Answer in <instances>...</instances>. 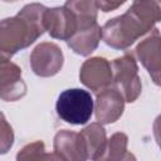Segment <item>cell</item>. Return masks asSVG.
Instances as JSON below:
<instances>
[{
    "label": "cell",
    "instance_id": "cell-17",
    "mask_svg": "<svg viewBox=\"0 0 161 161\" xmlns=\"http://www.w3.org/2000/svg\"><path fill=\"white\" fill-rule=\"evenodd\" d=\"M14 143V132L11 126L8 123L4 113H1V126H0V152L6 153Z\"/></svg>",
    "mask_w": 161,
    "mask_h": 161
},
{
    "label": "cell",
    "instance_id": "cell-1",
    "mask_svg": "<svg viewBox=\"0 0 161 161\" xmlns=\"http://www.w3.org/2000/svg\"><path fill=\"white\" fill-rule=\"evenodd\" d=\"M161 21V6L156 1H133L125 14L114 16L102 26L103 42L117 50L130 48Z\"/></svg>",
    "mask_w": 161,
    "mask_h": 161
},
{
    "label": "cell",
    "instance_id": "cell-4",
    "mask_svg": "<svg viewBox=\"0 0 161 161\" xmlns=\"http://www.w3.org/2000/svg\"><path fill=\"white\" fill-rule=\"evenodd\" d=\"M112 72V86L117 88L126 102H135L142 92V83L138 75V65L135 54L131 52H126L122 57L113 59Z\"/></svg>",
    "mask_w": 161,
    "mask_h": 161
},
{
    "label": "cell",
    "instance_id": "cell-19",
    "mask_svg": "<svg viewBox=\"0 0 161 161\" xmlns=\"http://www.w3.org/2000/svg\"><path fill=\"white\" fill-rule=\"evenodd\" d=\"M152 130H153V136H155V140L158 145V147L161 148V114L156 117V119L153 121V126H152Z\"/></svg>",
    "mask_w": 161,
    "mask_h": 161
},
{
    "label": "cell",
    "instance_id": "cell-7",
    "mask_svg": "<svg viewBox=\"0 0 161 161\" xmlns=\"http://www.w3.org/2000/svg\"><path fill=\"white\" fill-rule=\"evenodd\" d=\"M79 80L88 89L98 94L113 84L112 63L103 57H92L84 60L79 69Z\"/></svg>",
    "mask_w": 161,
    "mask_h": 161
},
{
    "label": "cell",
    "instance_id": "cell-3",
    "mask_svg": "<svg viewBox=\"0 0 161 161\" xmlns=\"http://www.w3.org/2000/svg\"><path fill=\"white\" fill-rule=\"evenodd\" d=\"M55 111L58 117L67 123L84 125L94 111L93 98L88 91L80 88L65 89L57 99Z\"/></svg>",
    "mask_w": 161,
    "mask_h": 161
},
{
    "label": "cell",
    "instance_id": "cell-10",
    "mask_svg": "<svg viewBox=\"0 0 161 161\" xmlns=\"http://www.w3.org/2000/svg\"><path fill=\"white\" fill-rule=\"evenodd\" d=\"M26 94V84L21 78V69L10 59L0 63V97L6 102H15Z\"/></svg>",
    "mask_w": 161,
    "mask_h": 161
},
{
    "label": "cell",
    "instance_id": "cell-2",
    "mask_svg": "<svg viewBox=\"0 0 161 161\" xmlns=\"http://www.w3.org/2000/svg\"><path fill=\"white\" fill-rule=\"evenodd\" d=\"M48 8L39 3L26 4L15 16L0 23L1 59H10L19 50L30 47L45 31L44 15Z\"/></svg>",
    "mask_w": 161,
    "mask_h": 161
},
{
    "label": "cell",
    "instance_id": "cell-12",
    "mask_svg": "<svg viewBox=\"0 0 161 161\" xmlns=\"http://www.w3.org/2000/svg\"><path fill=\"white\" fill-rule=\"evenodd\" d=\"M101 39H102V28L98 24H96L91 28L77 30V33L67 42V45L75 54L87 57L97 49Z\"/></svg>",
    "mask_w": 161,
    "mask_h": 161
},
{
    "label": "cell",
    "instance_id": "cell-16",
    "mask_svg": "<svg viewBox=\"0 0 161 161\" xmlns=\"http://www.w3.org/2000/svg\"><path fill=\"white\" fill-rule=\"evenodd\" d=\"M45 145L36 140L21 147L16 153V161H40L45 155Z\"/></svg>",
    "mask_w": 161,
    "mask_h": 161
},
{
    "label": "cell",
    "instance_id": "cell-13",
    "mask_svg": "<svg viewBox=\"0 0 161 161\" xmlns=\"http://www.w3.org/2000/svg\"><path fill=\"white\" fill-rule=\"evenodd\" d=\"M64 6L75 15L78 30L98 24L97 15L99 9L97 6V0H68Z\"/></svg>",
    "mask_w": 161,
    "mask_h": 161
},
{
    "label": "cell",
    "instance_id": "cell-9",
    "mask_svg": "<svg viewBox=\"0 0 161 161\" xmlns=\"http://www.w3.org/2000/svg\"><path fill=\"white\" fill-rule=\"evenodd\" d=\"M125 98L113 86L97 94L94 101V113L97 122L109 125L119 119L125 111Z\"/></svg>",
    "mask_w": 161,
    "mask_h": 161
},
{
    "label": "cell",
    "instance_id": "cell-18",
    "mask_svg": "<svg viewBox=\"0 0 161 161\" xmlns=\"http://www.w3.org/2000/svg\"><path fill=\"white\" fill-rule=\"evenodd\" d=\"M123 4H125V1L112 3V1H106V0H101V1H98V0H97V6H98V9H101V10H102V11H104V13L113 11V10H116L117 8L122 6Z\"/></svg>",
    "mask_w": 161,
    "mask_h": 161
},
{
    "label": "cell",
    "instance_id": "cell-20",
    "mask_svg": "<svg viewBox=\"0 0 161 161\" xmlns=\"http://www.w3.org/2000/svg\"><path fill=\"white\" fill-rule=\"evenodd\" d=\"M40 161H64L59 155H57L55 152H52V153H45L44 157L40 160Z\"/></svg>",
    "mask_w": 161,
    "mask_h": 161
},
{
    "label": "cell",
    "instance_id": "cell-6",
    "mask_svg": "<svg viewBox=\"0 0 161 161\" xmlns=\"http://www.w3.org/2000/svg\"><path fill=\"white\" fill-rule=\"evenodd\" d=\"M135 55L147 70L152 82L161 87V34L152 29L135 48Z\"/></svg>",
    "mask_w": 161,
    "mask_h": 161
},
{
    "label": "cell",
    "instance_id": "cell-11",
    "mask_svg": "<svg viewBox=\"0 0 161 161\" xmlns=\"http://www.w3.org/2000/svg\"><path fill=\"white\" fill-rule=\"evenodd\" d=\"M54 152L64 161H87L88 152L79 132L60 130L55 133L53 141Z\"/></svg>",
    "mask_w": 161,
    "mask_h": 161
},
{
    "label": "cell",
    "instance_id": "cell-15",
    "mask_svg": "<svg viewBox=\"0 0 161 161\" xmlns=\"http://www.w3.org/2000/svg\"><path fill=\"white\" fill-rule=\"evenodd\" d=\"M127 135L123 132H116L107 140L104 148L93 161H121L127 152Z\"/></svg>",
    "mask_w": 161,
    "mask_h": 161
},
{
    "label": "cell",
    "instance_id": "cell-21",
    "mask_svg": "<svg viewBox=\"0 0 161 161\" xmlns=\"http://www.w3.org/2000/svg\"><path fill=\"white\" fill-rule=\"evenodd\" d=\"M121 161H137V158H136V156L132 153V152H126V155L123 156V158L121 160Z\"/></svg>",
    "mask_w": 161,
    "mask_h": 161
},
{
    "label": "cell",
    "instance_id": "cell-8",
    "mask_svg": "<svg viewBox=\"0 0 161 161\" xmlns=\"http://www.w3.org/2000/svg\"><path fill=\"white\" fill-rule=\"evenodd\" d=\"M44 24L45 30L52 38L65 42H68L78 30L75 15L64 5L48 8L44 15Z\"/></svg>",
    "mask_w": 161,
    "mask_h": 161
},
{
    "label": "cell",
    "instance_id": "cell-5",
    "mask_svg": "<svg viewBox=\"0 0 161 161\" xmlns=\"http://www.w3.org/2000/svg\"><path fill=\"white\" fill-rule=\"evenodd\" d=\"M29 62L34 74L48 78L59 73L64 63V55L60 47L55 43L43 42L33 49Z\"/></svg>",
    "mask_w": 161,
    "mask_h": 161
},
{
    "label": "cell",
    "instance_id": "cell-14",
    "mask_svg": "<svg viewBox=\"0 0 161 161\" xmlns=\"http://www.w3.org/2000/svg\"><path fill=\"white\" fill-rule=\"evenodd\" d=\"M79 133L84 141L88 157L93 161L106 146L107 142L106 130L103 125H101L99 122H92L88 126H86L83 130H80Z\"/></svg>",
    "mask_w": 161,
    "mask_h": 161
}]
</instances>
